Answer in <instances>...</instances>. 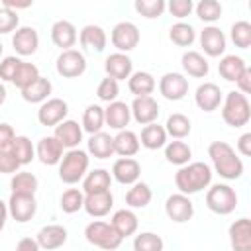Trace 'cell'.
Masks as SVG:
<instances>
[{
  "mask_svg": "<svg viewBox=\"0 0 251 251\" xmlns=\"http://www.w3.org/2000/svg\"><path fill=\"white\" fill-rule=\"evenodd\" d=\"M55 69H57V73L63 78H76V76L84 75V71H86V59L76 49L61 51V55L57 57Z\"/></svg>",
  "mask_w": 251,
  "mask_h": 251,
  "instance_id": "ba28073f",
  "label": "cell"
},
{
  "mask_svg": "<svg viewBox=\"0 0 251 251\" xmlns=\"http://www.w3.org/2000/svg\"><path fill=\"white\" fill-rule=\"evenodd\" d=\"M235 84H237L239 92H243L245 96H247V94H251V67H245V71H243L241 78H239Z\"/></svg>",
  "mask_w": 251,
  "mask_h": 251,
  "instance_id": "6f0895ef",
  "label": "cell"
},
{
  "mask_svg": "<svg viewBox=\"0 0 251 251\" xmlns=\"http://www.w3.org/2000/svg\"><path fill=\"white\" fill-rule=\"evenodd\" d=\"M16 131L10 124H0V153L12 151V145L16 141Z\"/></svg>",
  "mask_w": 251,
  "mask_h": 251,
  "instance_id": "db71d44e",
  "label": "cell"
},
{
  "mask_svg": "<svg viewBox=\"0 0 251 251\" xmlns=\"http://www.w3.org/2000/svg\"><path fill=\"white\" fill-rule=\"evenodd\" d=\"M165 214L171 222L175 224H184L188 220H192L194 216V204L192 200L182 194V192H176V194H171L165 202Z\"/></svg>",
  "mask_w": 251,
  "mask_h": 251,
  "instance_id": "9c48e42d",
  "label": "cell"
},
{
  "mask_svg": "<svg viewBox=\"0 0 251 251\" xmlns=\"http://www.w3.org/2000/svg\"><path fill=\"white\" fill-rule=\"evenodd\" d=\"M90 157L82 149H69L59 163V178L65 184H76L88 175Z\"/></svg>",
  "mask_w": 251,
  "mask_h": 251,
  "instance_id": "277c9868",
  "label": "cell"
},
{
  "mask_svg": "<svg viewBox=\"0 0 251 251\" xmlns=\"http://www.w3.org/2000/svg\"><path fill=\"white\" fill-rule=\"evenodd\" d=\"M20 65H22V59L20 57H16V55L4 57V61L0 63V76H2V80L4 82H12Z\"/></svg>",
  "mask_w": 251,
  "mask_h": 251,
  "instance_id": "f907efd6",
  "label": "cell"
},
{
  "mask_svg": "<svg viewBox=\"0 0 251 251\" xmlns=\"http://www.w3.org/2000/svg\"><path fill=\"white\" fill-rule=\"evenodd\" d=\"M112 173L106 171V169H94L90 171L84 180H82V192L84 194H92V192H104V190H110L112 186Z\"/></svg>",
  "mask_w": 251,
  "mask_h": 251,
  "instance_id": "f546056e",
  "label": "cell"
},
{
  "mask_svg": "<svg viewBox=\"0 0 251 251\" xmlns=\"http://www.w3.org/2000/svg\"><path fill=\"white\" fill-rule=\"evenodd\" d=\"M63 145L61 141L55 137V135H47V137H41L37 141V159L43 163V165H59L61 159H63Z\"/></svg>",
  "mask_w": 251,
  "mask_h": 251,
  "instance_id": "44dd1931",
  "label": "cell"
},
{
  "mask_svg": "<svg viewBox=\"0 0 251 251\" xmlns=\"http://www.w3.org/2000/svg\"><path fill=\"white\" fill-rule=\"evenodd\" d=\"M227 235L233 251H251V218L235 220L229 226Z\"/></svg>",
  "mask_w": 251,
  "mask_h": 251,
  "instance_id": "e0dca14e",
  "label": "cell"
},
{
  "mask_svg": "<svg viewBox=\"0 0 251 251\" xmlns=\"http://www.w3.org/2000/svg\"><path fill=\"white\" fill-rule=\"evenodd\" d=\"M141 147V141L135 131L131 129H122L114 135V149L120 157H133Z\"/></svg>",
  "mask_w": 251,
  "mask_h": 251,
  "instance_id": "4dcf8cb0",
  "label": "cell"
},
{
  "mask_svg": "<svg viewBox=\"0 0 251 251\" xmlns=\"http://www.w3.org/2000/svg\"><path fill=\"white\" fill-rule=\"evenodd\" d=\"M78 39V33H76V27L69 22V20H59L51 25V41L61 47L63 51H69L75 47Z\"/></svg>",
  "mask_w": 251,
  "mask_h": 251,
  "instance_id": "603a6c76",
  "label": "cell"
},
{
  "mask_svg": "<svg viewBox=\"0 0 251 251\" xmlns=\"http://www.w3.org/2000/svg\"><path fill=\"white\" fill-rule=\"evenodd\" d=\"M165 241L153 231H141L133 239V251H163Z\"/></svg>",
  "mask_w": 251,
  "mask_h": 251,
  "instance_id": "f6af8a7d",
  "label": "cell"
},
{
  "mask_svg": "<svg viewBox=\"0 0 251 251\" xmlns=\"http://www.w3.org/2000/svg\"><path fill=\"white\" fill-rule=\"evenodd\" d=\"M206 206L218 216H227L237 206V192L229 184H212L206 192Z\"/></svg>",
  "mask_w": 251,
  "mask_h": 251,
  "instance_id": "8992f818",
  "label": "cell"
},
{
  "mask_svg": "<svg viewBox=\"0 0 251 251\" xmlns=\"http://www.w3.org/2000/svg\"><path fill=\"white\" fill-rule=\"evenodd\" d=\"M200 47L208 57H220L226 51V35L216 25H206L200 31Z\"/></svg>",
  "mask_w": 251,
  "mask_h": 251,
  "instance_id": "ac0fdd59",
  "label": "cell"
},
{
  "mask_svg": "<svg viewBox=\"0 0 251 251\" xmlns=\"http://www.w3.org/2000/svg\"><path fill=\"white\" fill-rule=\"evenodd\" d=\"M118 94H120V84H118L116 78L106 76V78L100 80V84H98V88H96V96H98L102 102L112 104V102H116Z\"/></svg>",
  "mask_w": 251,
  "mask_h": 251,
  "instance_id": "681fc988",
  "label": "cell"
},
{
  "mask_svg": "<svg viewBox=\"0 0 251 251\" xmlns=\"http://www.w3.org/2000/svg\"><path fill=\"white\" fill-rule=\"evenodd\" d=\"M2 6L4 8H10V10H18V8H29L31 6V0L29 2H12V0H2Z\"/></svg>",
  "mask_w": 251,
  "mask_h": 251,
  "instance_id": "91938a15",
  "label": "cell"
},
{
  "mask_svg": "<svg viewBox=\"0 0 251 251\" xmlns=\"http://www.w3.org/2000/svg\"><path fill=\"white\" fill-rule=\"evenodd\" d=\"M237 151L245 157H251V131H245L237 139Z\"/></svg>",
  "mask_w": 251,
  "mask_h": 251,
  "instance_id": "9f6ffc18",
  "label": "cell"
},
{
  "mask_svg": "<svg viewBox=\"0 0 251 251\" xmlns=\"http://www.w3.org/2000/svg\"><path fill=\"white\" fill-rule=\"evenodd\" d=\"M153 198V192L147 182H135L126 192V204L129 208H145Z\"/></svg>",
  "mask_w": 251,
  "mask_h": 251,
  "instance_id": "ab89813d",
  "label": "cell"
},
{
  "mask_svg": "<svg viewBox=\"0 0 251 251\" xmlns=\"http://www.w3.org/2000/svg\"><path fill=\"white\" fill-rule=\"evenodd\" d=\"M210 182H212V169L204 161L188 163V165L180 167L175 175V184H176L178 192H182L186 196L208 188Z\"/></svg>",
  "mask_w": 251,
  "mask_h": 251,
  "instance_id": "7a4b0ae2",
  "label": "cell"
},
{
  "mask_svg": "<svg viewBox=\"0 0 251 251\" xmlns=\"http://www.w3.org/2000/svg\"><path fill=\"white\" fill-rule=\"evenodd\" d=\"M106 126V112L102 106L98 104H90L86 106L84 114H82V129L90 135L102 131V127Z\"/></svg>",
  "mask_w": 251,
  "mask_h": 251,
  "instance_id": "d590c367",
  "label": "cell"
},
{
  "mask_svg": "<svg viewBox=\"0 0 251 251\" xmlns=\"http://www.w3.org/2000/svg\"><path fill=\"white\" fill-rule=\"evenodd\" d=\"M88 153L96 159H110L116 149H114V137L106 131H98L90 135L88 139Z\"/></svg>",
  "mask_w": 251,
  "mask_h": 251,
  "instance_id": "1f68e13d",
  "label": "cell"
},
{
  "mask_svg": "<svg viewBox=\"0 0 251 251\" xmlns=\"http://www.w3.org/2000/svg\"><path fill=\"white\" fill-rule=\"evenodd\" d=\"M190 157H192V149L188 147V143L180 141V139H175V141H169L165 145V159L176 167H184L190 163Z\"/></svg>",
  "mask_w": 251,
  "mask_h": 251,
  "instance_id": "8d00e7d4",
  "label": "cell"
},
{
  "mask_svg": "<svg viewBox=\"0 0 251 251\" xmlns=\"http://www.w3.org/2000/svg\"><path fill=\"white\" fill-rule=\"evenodd\" d=\"M159 92L167 100H182L188 94V78L180 73H165L159 80Z\"/></svg>",
  "mask_w": 251,
  "mask_h": 251,
  "instance_id": "7c38bea8",
  "label": "cell"
},
{
  "mask_svg": "<svg viewBox=\"0 0 251 251\" xmlns=\"http://www.w3.org/2000/svg\"><path fill=\"white\" fill-rule=\"evenodd\" d=\"M37 186H39L37 176L33 173H25V171L16 173L10 180V188H12L14 194H31V196H35Z\"/></svg>",
  "mask_w": 251,
  "mask_h": 251,
  "instance_id": "f35d334b",
  "label": "cell"
},
{
  "mask_svg": "<svg viewBox=\"0 0 251 251\" xmlns=\"http://www.w3.org/2000/svg\"><path fill=\"white\" fill-rule=\"evenodd\" d=\"M167 135H169V133H167L165 126L149 124V126H143L139 141H141V145H143L145 149L155 151V149H161V147L167 145Z\"/></svg>",
  "mask_w": 251,
  "mask_h": 251,
  "instance_id": "d6a6232c",
  "label": "cell"
},
{
  "mask_svg": "<svg viewBox=\"0 0 251 251\" xmlns=\"http://www.w3.org/2000/svg\"><path fill=\"white\" fill-rule=\"evenodd\" d=\"M229 35H231V41H233L235 47H239V49L251 47V24L249 22H245V20L235 22L231 25Z\"/></svg>",
  "mask_w": 251,
  "mask_h": 251,
  "instance_id": "c3c4849f",
  "label": "cell"
},
{
  "mask_svg": "<svg viewBox=\"0 0 251 251\" xmlns=\"http://www.w3.org/2000/svg\"><path fill=\"white\" fill-rule=\"evenodd\" d=\"M20 167H22V163L14 157V153H12V151L0 153V171H2L4 175H16Z\"/></svg>",
  "mask_w": 251,
  "mask_h": 251,
  "instance_id": "11a10c76",
  "label": "cell"
},
{
  "mask_svg": "<svg viewBox=\"0 0 251 251\" xmlns=\"http://www.w3.org/2000/svg\"><path fill=\"white\" fill-rule=\"evenodd\" d=\"M39 249L41 245L37 243V239H31V237H24L16 245V251H39Z\"/></svg>",
  "mask_w": 251,
  "mask_h": 251,
  "instance_id": "680465c9",
  "label": "cell"
},
{
  "mask_svg": "<svg viewBox=\"0 0 251 251\" xmlns=\"http://www.w3.org/2000/svg\"><path fill=\"white\" fill-rule=\"evenodd\" d=\"M78 41H80L82 49L92 51V53H102L104 47H106V43H108V35H106V31H104L100 25L88 24V25H84V27L80 29Z\"/></svg>",
  "mask_w": 251,
  "mask_h": 251,
  "instance_id": "d6986e66",
  "label": "cell"
},
{
  "mask_svg": "<svg viewBox=\"0 0 251 251\" xmlns=\"http://www.w3.org/2000/svg\"><path fill=\"white\" fill-rule=\"evenodd\" d=\"M51 90H53L51 80L45 78V76H39L33 84H29L25 90H22V98H24L25 102H31V104H39V102L43 104V102L49 100Z\"/></svg>",
  "mask_w": 251,
  "mask_h": 251,
  "instance_id": "e575fe53",
  "label": "cell"
},
{
  "mask_svg": "<svg viewBox=\"0 0 251 251\" xmlns=\"http://www.w3.org/2000/svg\"><path fill=\"white\" fill-rule=\"evenodd\" d=\"M39 76H41V75H39V69H37L33 63L22 61V65L18 67V73H16L12 84H14L16 88H20V92H22V90H25L29 84H33Z\"/></svg>",
  "mask_w": 251,
  "mask_h": 251,
  "instance_id": "b9f144b4",
  "label": "cell"
},
{
  "mask_svg": "<svg viewBox=\"0 0 251 251\" xmlns=\"http://www.w3.org/2000/svg\"><path fill=\"white\" fill-rule=\"evenodd\" d=\"M84 196L86 194L78 188H67L59 198V206L65 214H75L84 208Z\"/></svg>",
  "mask_w": 251,
  "mask_h": 251,
  "instance_id": "7bdbcfd3",
  "label": "cell"
},
{
  "mask_svg": "<svg viewBox=\"0 0 251 251\" xmlns=\"http://www.w3.org/2000/svg\"><path fill=\"white\" fill-rule=\"evenodd\" d=\"M222 118L231 127H243L251 120V104L247 96L239 90H231L226 94L222 104Z\"/></svg>",
  "mask_w": 251,
  "mask_h": 251,
  "instance_id": "3957f363",
  "label": "cell"
},
{
  "mask_svg": "<svg viewBox=\"0 0 251 251\" xmlns=\"http://www.w3.org/2000/svg\"><path fill=\"white\" fill-rule=\"evenodd\" d=\"M104 112H106V126H110V127L116 129V131L126 129V126H127L129 120L133 118V116H131V106H127L126 102H120V100L108 104V106L104 108Z\"/></svg>",
  "mask_w": 251,
  "mask_h": 251,
  "instance_id": "484cf974",
  "label": "cell"
},
{
  "mask_svg": "<svg viewBox=\"0 0 251 251\" xmlns=\"http://www.w3.org/2000/svg\"><path fill=\"white\" fill-rule=\"evenodd\" d=\"M112 206H114V196L110 190L92 192L84 196V212L90 218H104L106 214H110Z\"/></svg>",
  "mask_w": 251,
  "mask_h": 251,
  "instance_id": "7402d4cb",
  "label": "cell"
},
{
  "mask_svg": "<svg viewBox=\"0 0 251 251\" xmlns=\"http://www.w3.org/2000/svg\"><path fill=\"white\" fill-rule=\"evenodd\" d=\"M110 224L116 227V231H118L124 239L129 237V235H133V233L137 231V227H139V220H137L135 212L129 210V208L116 210L114 216H112V220H110Z\"/></svg>",
  "mask_w": 251,
  "mask_h": 251,
  "instance_id": "4316f807",
  "label": "cell"
},
{
  "mask_svg": "<svg viewBox=\"0 0 251 251\" xmlns=\"http://www.w3.org/2000/svg\"><path fill=\"white\" fill-rule=\"evenodd\" d=\"M131 116L141 126L155 124L157 118H159V104H157V100L153 96L133 98V102H131Z\"/></svg>",
  "mask_w": 251,
  "mask_h": 251,
  "instance_id": "2e32d148",
  "label": "cell"
},
{
  "mask_svg": "<svg viewBox=\"0 0 251 251\" xmlns=\"http://www.w3.org/2000/svg\"><path fill=\"white\" fill-rule=\"evenodd\" d=\"M110 39H112V45L120 51V53H129L133 51L137 45H139V29L135 24L131 22H120L114 25L112 33H110Z\"/></svg>",
  "mask_w": 251,
  "mask_h": 251,
  "instance_id": "52a82bcc",
  "label": "cell"
},
{
  "mask_svg": "<svg viewBox=\"0 0 251 251\" xmlns=\"http://www.w3.org/2000/svg\"><path fill=\"white\" fill-rule=\"evenodd\" d=\"M245 67H247V65H245V61H243L239 55H226V57H222L220 63H218V73H220V76H222L224 80H227V82H237V80L241 78Z\"/></svg>",
  "mask_w": 251,
  "mask_h": 251,
  "instance_id": "f1b7e54d",
  "label": "cell"
},
{
  "mask_svg": "<svg viewBox=\"0 0 251 251\" xmlns=\"http://www.w3.org/2000/svg\"><path fill=\"white\" fill-rule=\"evenodd\" d=\"M12 45L16 49L18 55L22 57H27V55H33L39 47V33L35 27L31 25H24V27H18L12 35Z\"/></svg>",
  "mask_w": 251,
  "mask_h": 251,
  "instance_id": "9a60e30c",
  "label": "cell"
},
{
  "mask_svg": "<svg viewBox=\"0 0 251 251\" xmlns=\"http://www.w3.org/2000/svg\"><path fill=\"white\" fill-rule=\"evenodd\" d=\"M180 65L184 69V73L188 76H194V78H204L210 71V65L206 61V57L198 51H186L182 53V59H180Z\"/></svg>",
  "mask_w": 251,
  "mask_h": 251,
  "instance_id": "83f0119b",
  "label": "cell"
},
{
  "mask_svg": "<svg viewBox=\"0 0 251 251\" xmlns=\"http://www.w3.org/2000/svg\"><path fill=\"white\" fill-rule=\"evenodd\" d=\"M18 24H20L18 12L2 6V10H0V33H10V31L18 29Z\"/></svg>",
  "mask_w": 251,
  "mask_h": 251,
  "instance_id": "816d5d0a",
  "label": "cell"
},
{
  "mask_svg": "<svg viewBox=\"0 0 251 251\" xmlns=\"http://www.w3.org/2000/svg\"><path fill=\"white\" fill-rule=\"evenodd\" d=\"M194 10L204 24H214L222 18V4L218 0H200L194 6Z\"/></svg>",
  "mask_w": 251,
  "mask_h": 251,
  "instance_id": "bcb514c9",
  "label": "cell"
},
{
  "mask_svg": "<svg viewBox=\"0 0 251 251\" xmlns=\"http://www.w3.org/2000/svg\"><path fill=\"white\" fill-rule=\"evenodd\" d=\"M104 69H106V75L110 78H116L118 82L120 80H126V78L129 80V76L133 75V61L129 59L127 53L116 51V53H112V55L106 57Z\"/></svg>",
  "mask_w": 251,
  "mask_h": 251,
  "instance_id": "5bb4252c",
  "label": "cell"
},
{
  "mask_svg": "<svg viewBox=\"0 0 251 251\" xmlns=\"http://www.w3.org/2000/svg\"><path fill=\"white\" fill-rule=\"evenodd\" d=\"M112 176L116 182L131 186L135 182H139L141 176V165L139 161H135L133 157H120L118 161H114L112 165Z\"/></svg>",
  "mask_w": 251,
  "mask_h": 251,
  "instance_id": "4fadbf2b",
  "label": "cell"
},
{
  "mask_svg": "<svg viewBox=\"0 0 251 251\" xmlns=\"http://www.w3.org/2000/svg\"><path fill=\"white\" fill-rule=\"evenodd\" d=\"M12 153H14V157H16L22 165H27V163H31V161L37 157V151H35L31 139L25 137V135H18V137H16V141H14V145H12Z\"/></svg>",
  "mask_w": 251,
  "mask_h": 251,
  "instance_id": "ee69618b",
  "label": "cell"
},
{
  "mask_svg": "<svg viewBox=\"0 0 251 251\" xmlns=\"http://www.w3.org/2000/svg\"><path fill=\"white\" fill-rule=\"evenodd\" d=\"M167 8H169L171 16L182 20V18L190 16V12L194 10V4H192V0H171V2L167 4Z\"/></svg>",
  "mask_w": 251,
  "mask_h": 251,
  "instance_id": "f5cc1de1",
  "label": "cell"
},
{
  "mask_svg": "<svg viewBox=\"0 0 251 251\" xmlns=\"http://www.w3.org/2000/svg\"><path fill=\"white\" fill-rule=\"evenodd\" d=\"M84 237L90 245L100 247L104 251H114L122 245L124 237L116 231V227L110 222H102V220H94L84 227Z\"/></svg>",
  "mask_w": 251,
  "mask_h": 251,
  "instance_id": "5b68a950",
  "label": "cell"
},
{
  "mask_svg": "<svg viewBox=\"0 0 251 251\" xmlns=\"http://www.w3.org/2000/svg\"><path fill=\"white\" fill-rule=\"evenodd\" d=\"M169 39L178 47H190L196 39V29L186 22H176L169 29Z\"/></svg>",
  "mask_w": 251,
  "mask_h": 251,
  "instance_id": "74e56055",
  "label": "cell"
},
{
  "mask_svg": "<svg viewBox=\"0 0 251 251\" xmlns=\"http://www.w3.org/2000/svg\"><path fill=\"white\" fill-rule=\"evenodd\" d=\"M37 243L41 245V249L45 251H53V249H59L67 243V229L59 224H49V226H43L39 231H37Z\"/></svg>",
  "mask_w": 251,
  "mask_h": 251,
  "instance_id": "cb8c5ba5",
  "label": "cell"
},
{
  "mask_svg": "<svg viewBox=\"0 0 251 251\" xmlns=\"http://www.w3.org/2000/svg\"><path fill=\"white\" fill-rule=\"evenodd\" d=\"M82 127L78 126V122H75V120H65V122H61L57 127H55V131H53V135L61 141V145L65 147V149H78V143L82 141Z\"/></svg>",
  "mask_w": 251,
  "mask_h": 251,
  "instance_id": "d4e9b609",
  "label": "cell"
},
{
  "mask_svg": "<svg viewBox=\"0 0 251 251\" xmlns=\"http://www.w3.org/2000/svg\"><path fill=\"white\" fill-rule=\"evenodd\" d=\"M165 129H167V133H169L173 139H184V137L190 133L192 124H190V120H188L184 114L175 112V114H171V116L167 118Z\"/></svg>",
  "mask_w": 251,
  "mask_h": 251,
  "instance_id": "60d3db41",
  "label": "cell"
},
{
  "mask_svg": "<svg viewBox=\"0 0 251 251\" xmlns=\"http://www.w3.org/2000/svg\"><path fill=\"white\" fill-rule=\"evenodd\" d=\"M155 86H157V82H155L153 75L147 73V71H137L127 80V88H129V92L135 98H139V96H151V92L155 90Z\"/></svg>",
  "mask_w": 251,
  "mask_h": 251,
  "instance_id": "836d02e7",
  "label": "cell"
},
{
  "mask_svg": "<svg viewBox=\"0 0 251 251\" xmlns=\"http://www.w3.org/2000/svg\"><path fill=\"white\" fill-rule=\"evenodd\" d=\"M133 8L139 16H143L147 20H155V18L163 16L167 4H165V0H135Z\"/></svg>",
  "mask_w": 251,
  "mask_h": 251,
  "instance_id": "7dc6e473",
  "label": "cell"
},
{
  "mask_svg": "<svg viewBox=\"0 0 251 251\" xmlns=\"http://www.w3.org/2000/svg\"><path fill=\"white\" fill-rule=\"evenodd\" d=\"M8 212L18 224L29 222L37 212V200L31 194H10L8 198Z\"/></svg>",
  "mask_w": 251,
  "mask_h": 251,
  "instance_id": "8fae6325",
  "label": "cell"
},
{
  "mask_svg": "<svg viewBox=\"0 0 251 251\" xmlns=\"http://www.w3.org/2000/svg\"><path fill=\"white\" fill-rule=\"evenodd\" d=\"M194 102L202 112H214L220 108L222 104V90L218 84L214 82H204L196 88L194 94Z\"/></svg>",
  "mask_w": 251,
  "mask_h": 251,
  "instance_id": "ffe728a7",
  "label": "cell"
},
{
  "mask_svg": "<svg viewBox=\"0 0 251 251\" xmlns=\"http://www.w3.org/2000/svg\"><path fill=\"white\" fill-rule=\"evenodd\" d=\"M67 114H69V104L63 98H49L39 106L37 120L45 127H57L61 122H65Z\"/></svg>",
  "mask_w": 251,
  "mask_h": 251,
  "instance_id": "30bf717a",
  "label": "cell"
},
{
  "mask_svg": "<svg viewBox=\"0 0 251 251\" xmlns=\"http://www.w3.org/2000/svg\"><path fill=\"white\" fill-rule=\"evenodd\" d=\"M208 157L214 165V171L222 178L237 180L243 175V161L227 141H212L208 147Z\"/></svg>",
  "mask_w": 251,
  "mask_h": 251,
  "instance_id": "6da1fadb",
  "label": "cell"
},
{
  "mask_svg": "<svg viewBox=\"0 0 251 251\" xmlns=\"http://www.w3.org/2000/svg\"><path fill=\"white\" fill-rule=\"evenodd\" d=\"M249 10H251V2H249Z\"/></svg>",
  "mask_w": 251,
  "mask_h": 251,
  "instance_id": "94428289",
  "label": "cell"
}]
</instances>
